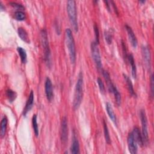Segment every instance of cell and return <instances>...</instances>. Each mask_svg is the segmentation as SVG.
Returning a JSON list of instances; mask_svg holds the SVG:
<instances>
[{"instance_id":"9","label":"cell","mask_w":154,"mask_h":154,"mask_svg":"<svg viewBox=\"0 0 154 154\" xmlns=\"http://www.w3.org/2000/svg\"><path fill=\"white\" fill-rule=\"evenodd\" d=\"M45 93L47 99L51 102L54 97V92H53V87L52 82L49 78L47 77L45 81Z\"/></svg>"},{"instance_id":"25","label":"cell","mask_w":154,"mask_h":154,"mask_svg":"<svg viewBox=\"0 0 154 154\" xmlns=\"http://www.w3.org/2000/svg\"><path fill=\"white\" fill-rule=\"evenodd\" d=\"M14 17L17 20H23L25 19V14L22 11H16L14 13Z\"/></svg>"},{"instance_id":"19","label":"cell","mask_w":154,"mask_h":154,"mask_svg":"<svg viewBox=\"0 0 154 154\" xmlns=\"http://www.w3.org/2000/svg\"><path fill=\"white\" fill-rule=\"evenodd\" d=\"M7 119L6 117H4L1 122V130H0V135L1 137L2 138L4 137L6 129H7Z\"/></svg>"},{"instance_id":"30","label":"cell","mask_w":154,"mask_h":154,"mask_svg":"<svg viewBox=\"0 0 154 154\" xmlns=\"http://www.w3.org/2000/svg\"><path fill=\"white\" fill-rule=\"evenodd\" d=\"M150 88H151V95L152 97H153V74H151L150 76Z\"/></svg>"},{"instance_id":"23","label":"cell","mask_w":154,"mask_h":154,"mask_svg":"<svg viewBox=\"0 0 154 154\" xmlns=\"http://www.w3.org/2000/svg\"><path fill=\"white\" fill-rule=\"evenodd\" d=\"M32 128L34 129V134L36 137H38V134H39V131H38V124H37L36 114H34L32 116Z\"/></svg>"},{"instance_id":"4","label":"cell","mask_w":154,"mask_h":154,"mask_svg":"<svg viewBox=\"0 0 154 154\" xmlns=\"http://www.w3.org/2000/svg\"><path fill=\"white\" fill-rule=\"evenodd\" d=\"M41 42L44 49V59L46 64L48 67H50L51 64V51L49 48L48 37L47 31L45 29H42L40 31Z\"/></svg>"},{"instance_id":"27","label":"cell","mask_w":154,"mask_h":154,"mask_svg":"<svg viewBox=\"0 0 154 154\" xmlns=\"http://www.w3.org/2000/svg\"><path fill=\"white\" fill-rule=\"evenodd\" d=\"M9 4L11 7H13L14 8H16V9L19 10V11H21V10H23L24 9V7L19 3H17V2H10Z\"/></svg>"},{"instance_id":"3","label":"cell","mask_w":154,"mask_h":154,"mask_svg":"<svg viewBox=\"0 0 154 154\" xmlns=\"http://www.w3.org/2000/svg\"><path fill=\"white\" fill-rule=\"evenodd\" d=\"M65 35L66 43L69 51L70 59L71 62L74 63L76 60V49L72 30L70 28H67L65 31Z\"/></svg>"},{"instance_id":"26","label":"cell","mask_w":154,"mask_h":154,"mask_svg":"<svg viewBox=\"0 0 154 154\" xmlns=\"http://www.w3.org/2000/svg\"><path fill=\"white\" fill-rule=\"evenodd\" d=\"M104 36H105V38L106 42L108 44H111V42H112V37L111 32L109 31H105V34H104Z\"/></svg>"},{"instance_id":"10","label":"cell","mask_w":154,"mask_h":154,"mask_svg":"<svg viewBox=\"0 0 154 154\" xmlns=\"http://www.w3.org/2000/svg\"><path fill=\"white\" fill-rule=\"evenodd\" d=\"M142 55L143 58V60L145 64V66L147 68L150 69V63H151V56L150 52L149 47L147 46H144L142 47Z\"/></svg>"},{"instance_id":"16","label":"cell","mask_w":154,"mask_h":154,"mask_svg":"<svg viewBox=\"0 0 154 154\" xmlns=\"http://www.w3.org/2000/svg\"><path fill=\"white\" fill-rule=\"evenodd\" d=\"M123 76H124V78L125 79V81L126 82V85L128 86V91L130 93V94L132 96H134V97H137V94L134 91V87H133V85H132V83L131 82V79L126 75L123 74Z\"/></svg>"},{"instance_id":"31","label":"cell","mask_w":154,"mask_h":154,"mask_svg":"<svg viewBox=\"0 0 154 154\" xmlns=\"http://www.w3.org/2000/svg\"><path fill=\"white\" fill-rule=\"evenodd\" d=\"M110 2L111 3V5L113 7V8H114V11H115V12L116 13V14L118 15V14H119V13H118V10H117V7H116V5H115V4H114V2H113V1H110Z\"/></svg>"},{"instance_id":"33","label":"cell","mask_w":154,"mask_h":154,"mask_svg":"<svg viewBox=\"0 0 154 154\" xmlns=\"http://www.w3.org/2000/svg\"><path fill=\"white\" fill-rule=\"evenodd\" d=\"M140 3H144L145 2V1H139Z\"/></svg>"},{"instance_id":"6","label":"cell","mask_w":154,"mask_h":154,"mask_svg":"<svg viewBox=\"0 0 154 154\" xmlns=\"http://www.w3.org/2000/svg\"><path fill=\"white\" fill-rule=\"evenodd\" d=\"M91 51L93 59L99 70H102V64L101 57L100 55L99 50L97 46V44L94 42L91 44Z\"/></svg>"},{"instance_id":"32","label":"cell","mask_w":154,"mask_h":154,"mask_svg":"<svg viewBox=\"0 0 154 154\" xmlns=\"http://www.w3.org/2000/svg\"><path fill=\"white\" fill-rule=\"evenodd\" d=\"M0 8H1V11H3V10H5V7H4L2 2H0Z\"/></svg>"},{"instance_id":"28","label":"cell","mask_w":154,"mask_h":154,"mask_svg":"<svg viewBox=\"0 0 154 154\" xmlns=\"http://www.w3.org/2000/svg\"><path fill=\"white\" fill-rule=\"evenodd\" d=\"M94 31L95 35V42L98 45L99 43V32L98 27L96 23L94 25Z\"/></svg>"},{"instance_id":"29","label":"cell","mask_w":154,"mask_h":154,"mask_svg":"<svg viewBox=\"0 0 154 154\" xmlns=\"http://www.w3.org/2000/svg\"><path fill=\"white\" fill-rule=\"evenodd\" d=\"M97 84H98L99 88V90L100 91V93H102V94H104V93L105 91V88L103 82H102V79L100 78H98L97 79Z\"/></svg>"},{"instance_id":"5","label":"cell","mask_w":154,"mask_h":154,"mask_svg":"<svg viewBox=\"0 0 154 154\" xmlns=\"http://www.w3.org/2000/svg\"><path fill=\"white\" fill-rule=\"evenodd\" d=\"M140 119H141V128H142L141 135L143 137L144 144H147L149 142V134H148V130H147V117H146V112L144 110L141 109L140 111Z\"/></svg>"},{"instance_id":"13","label":"cell","mask_w":154,"mask_h":154,"mask_svg":"<svg viewBox=\"0 0 154 154\" xmlns=\"http://www.w3.org/2000/svg\"><path fill=\"white\" fill-rule=\"evenodd\" d=\"M132 132L133 134L134 138L135 141L137 142V143L140 145L141 146H143L144 145V141H143L141 133L140 131V129L138 128L135 127Z\"/></svg>"},{"instance_id":"7","label":"cell","mask_w":154,"mask_h":154,"mask_svg":"<svg viewBox=\"0 0 154 154\" xmlns=\"http://www.w3.org/2000/svg\"><path fill=\"white\" fill-rule=\"evenodd\" d=\"M67 118L64 117L61 121V140L62 143L65 144L68 139V126Z\"/></svg>"},{"instance_id":"24","label":"cell","mask_w":154,"mask_h":154,"mask_svg":"<svg viewBox=\"0 0 154 154\" xmlns=\"http://www.w3.org/2000/svg\"><path fill=\"white\" fill-rule=\"evenodd\" d=\"M112 93L114 94V97H115V100H116V102L117 103V105L118 106H119L121 103V95L119 93V91H118L117 88H116V87L115 86L112 90Z\"/></svg>"},{"instance_id":"1","label":"cell","mask_w":154,"mask_h":154,"mask_svg":"<svg viewBox=\"0 0 154 154\" xmlns=\"http://www.w3.org/2000/svg\"><path fill=\"white\" fill-rule=\"evenodd\" d=\"M83 97V75L82 73L80 72L78 75V78L76 83L74 98L73 102V106L75 109H76L80 106Z\"/></svg>"},{"instance_id":"17","label":"cell","mask_w":154,"mask_h":154,"mask_svg":"<svg viewBox=\"0 0 154 154\" xmlns=\"http://www.w3.org/2000/svg\"><path fill=\"white\" fill-rule=\"evenodd\" d=\"M70 150H71V153L73 154H77L79 153V142L78 139L75 137V136H73V141L70 147Z\"/></svg>"},{"instance_id":"20","label":"cell","mask_w":154,"mask_h":154,"mask_svg":"<svg viewBox=\"0 0 154 154\" xmlns=\"http://www.w3.org/2000/svg\"><path fill=\"white\" fill-rule=\"evenodd\" d=\"M17 51L19 53V55L20 56L21 61L22 63H26V59H27V55L26 51L22 48V47H17Z\"/></svg>"},{"instance_id":"11","label":"cell","mask_w":154,"mask_h":154,"mask_svg":"<svg viewBox=\"0 0 154 154\" xmlns=\"http://www.w3.org/2000/svg\"><path fill=\"white\" fill-rule=\"evenodd\" d=\"M125 28H126V30L128 33L129 42H131L132 46L134 48H135L137 46V37H136L132 29L131 28V27H130L128 25H125Z\"/></svg>"},{"instance_id":"8","label":"cell","mask_w":154,"mask_h":154,"mask_svg":"<svg viewBox=\"0 0 154 154\" xmlns=\"http://www.w3.org/2000/svg\"><path fill=\"white\" fill-rule=\"evenodd\" d=\"M127 142H128V146L129 151L132 154H135L137 153V143L135 141L132 132H130L128 134V138H127Z\"/></svg>"},{"instance_id":"22","label":"cell","mask_w":154,"mask_h":154,"mask_svg":"<svg viewBox=\"0 0 154 154\" xmlns=\"http://www.w3.org/2000/svg\"><path fill=\"white\" fill-rule=\"evenodd\" d=\"M103 132H104V137H105V141H106V143L110 144L111 143V138H110V136H109V131H108L107 125L104 120H103Z\"/></svg>"},{"instance_id":"18","label":"cell","mask_w":154,"mask_h":154,"mask_svg":"<svg viewBox=\"0 0 154 154\" xmlns=\"http://www.w3.org/2000/svg\"><path fill=\"white\" fill-rule=\"evenodd\" d=\"M17 33L19 36L20 37V38L24 42H26V43H29V37L28 35V34L26 32V31H25V29H23L22 27H19L17 29Z\"/></svg>"},{"instance_id":"21","label":"cell","mask_w":154,"mask_h":154,"mask_svg":"<svg viewBox=\"0 0 154 154\" xmlns=\"http://www.w3.org/2000/svg\"><path fill=\"white\" fill-rule=\"evenodd\" d=\"M6 96L9 102H12L16 99L17 97V94L14 91L11 89H8L6 90Z\"/></svg>"},{"instance_id":"15","label":"cell","mask_w":154,"mask_h":154,"mask_svg":"<svg viewBox=\"0 0 154 154\" xmlns=\"http://www.w3.org/2000/svg\"><path fill=\"white\" fill-rule=\"evenodd\" d=\"M106 112H107L109 118L111 119V120L115 124V125L117 126V117H116V116L113 111L111 105L109 102H106Z\"/></svg>"},{"instance_id":"12","label":"cell","mask_w":154,"mask_h":154,"mask_svg":"<svg viewBox=\"0 0 154 154\" xmlns=\"http://www.w3.org/2000/svg\"><path fill=\"white\" fill-rule=\"evenodd\" d=\"M33 103H34V93H33V91L31 90L29 94L28 99V100L26 102L25 106V108L23 109V116H26L27 112L28 111H29V110L32 107Z\"/></svg>"},{"instance_id":"14","label":"cell","mask_w":154,"mask_h":154,"mask_svg":"<svg viewBox=\"0 0 154 154\" xmlns=\"http://www.w3.org/2000/svg\"><path fill=\"white\" fill-rule=\"evenodd\" d=\"M128 60V62L129 63L131 66V72H132V76L133 78L135 79L137 78V68L135 63V61L134 59V57L132 54H128L127 58Z\"/></svg>"},{"instance_id":"2","label":"cell","mask_w":154,"mask_h":154,"mask_svg":"<svg viewBox=\"0 0 154 154\" xmlns=\"http://www.w3.org/2000/svg\"><path fill=\"white\" fill-rule=\"evenodd\" d=\"M67 11L69 18L70 22L75 32L78 31V24L76 14V2L73 0H70L67 2Z\"/></svg>"}]
</instances>
